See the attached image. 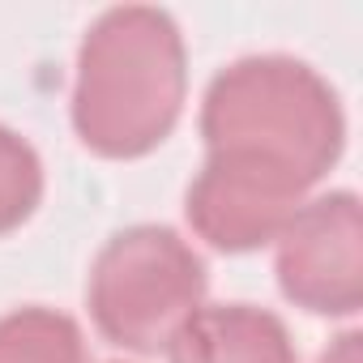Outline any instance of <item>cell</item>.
Listing matches in <instances>:
<instances>
[{"label": "cell", "mask_w": 363, "mask_h": 363, "mask_svg": "<svg viewBox=\"0 0 363 363\" xmlns=\"http://www.w3.org/2000/svg\"><path fill=\"white\" fill-rule=\"evenodd\" d=\"M189 52L175 18L154 5L107 9L82 39L73 128L103 158L158 150L184 116Z\"/></svg>", "instance_id": "6da1fadb"}, {"label": "cell", "mask_w": 363, "mask_h": 363, "mask_svg": "<svg viewBox=\"0 0 363 363\" xmlns=\"http://www.w3.org/2000/svg\"><path fill=\"white\" fill-rule=\"evenodd\" d=\"M206 150L248 154L320 184L342 158L346 116L337 90L295 56H244L201 99Z\"/></svg>", "instance_id": "7a4b0ae2"}, {"label": "cell", "mask_w": 363, "mask_h": 363, "mask_svg": "<svg viewBox=\"0 0 363 363\" xmlns=\"http://www.w3.org/2000/svg\"><path fill=\"white\" fill-rule=\"evenodd\" d=\"M206 261L171 227H124L116 231L86 282V308L94 329L133 354H158L171 337L206 308Z\"/></svg>", "instance_id": "3957f363"}, {"label": "cell", "mask_w": 363, "mask_h": 363, "mask_svg": "<svg viewBox=\"0 0 363 363\" xmlns=\"http://www.w3.org/2000/svg\"><path fill=\"white\" fill-rule=\"evenodd\" d=\"M282 295L312 316H354L363 308V210L354 193L308 197L274 240Z\"/></svg>", "instance_id": "277c9868"}, {"label": "cell", "mask_w": 363, "mask_h": 363, "mask_svg": "<svg viewBox=\"0 0 363 363\" xmlns=\"http://www.w3.org/2000/svg\"><path fill=\"white\" fill-rule=\"evenodd\" d=\"M312 184L286 167L214 150L206 154L197 179L189 184L184 214L197 240L218 252H252L282 235V227L299 214Z\"/></svg>", "instance_id": "5b68a950"}, {"label": "cell", "mask_w": 363, "mask_h": 363, "mask_svg": "<svg viewBox=\"0 0 363 363\" xmlns=\"http://www.w3.org/2000/svg\"><path fill=\"white\" fill-rule=\"evenodd\" d=\"M162 354L167 363H299L282 316L252 303L197 308Z\"/></svg>", "instance_id": "8992f818"}, {"label": "cell", "mask_w": 363, "mask_h": 363, "mask_svg": "<svg viewBox=\"0 0 363 363\" xmlns=\"http://www.w3.org/2000/svg\"><path fill=\"white\" fill-rule=\"evenodd\" d=\"M0 363H90V359L73 316L30 303L0 316Z\"/></svg>", "instance_id": "52a82bcc"}, {"label": "cell", "mask_w": 363, "mask_h": 363, "mask_svg": "<svg viewBox=\"0 0 363 363\" xmlns=\"http://www.w3.org/2000/svg\"><path fill=\"white\" fill-rule=\"evenodd\" d=\"M43 201V162L35 145L0 124V235L30 223Z\"/></svg>", "instance_id": "ba28073f"}, {"label": "cell", "mask_w": 363, "mask_h": 363, "mask_svg": "<svg viewBox=\"0 0 363 363\" xmlns=\"http://www.w3.org/2000/svg\"><path fill=\"white\" fill-rule=\"evenodd\" d=\"M363 337L359 333H342L325 354H320V363H363V346H359Z\"/></svg>", "instance_id": "9c48e42d"}]
</instances>
